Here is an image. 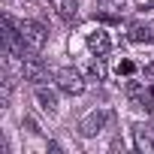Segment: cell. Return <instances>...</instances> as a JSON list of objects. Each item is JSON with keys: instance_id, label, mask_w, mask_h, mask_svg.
Returning a JSON list of instances; mask_svg holds the SVG:
<instances>
[{"instance_id": "30bf717a", "label": "cell", "mask_w": 154, "mask_h": 154, "mask_svg": "<svg viewBox=\"0 0 154 154\" xmlns=\"http://www.w3.org/2000/svg\"><path fill=\"white\" fill-rule=\"evenodd\" d=\"M75 15H79V0H63L60 3V18L63 21H75Z\"/></svg>"}, {"instance_id": "8fae6325", "label": "cell", "mask_w": 154, "mask_h": 154, "mask_svg": "<svg viewBox=\"0 0 154 154\" xmlns=\"http://www.w3.org/2000/svg\"><path fill=\"white\" fill-rule=\"evenodd\" d=\"M88 72H91V79L100 82V79H106V63H103V60H94V63L88 66Z\"/></svg>"}, {"instance_id": "9c48e42d", "label": "cell", "mask_w": 154, "mask_h": 154, "mask_svg": "<svg viewBox=\"0 0 154 154\" xmlns=\"http://www.w3.org/2000/svg\"><path fill=\"white\" fill-rule=\"evenodd\" d=\"M133 136H136V148H139V151L154 154V136H151L145 127H133Z\"/></svg>"}, {"instance_id": "ba28073f", "label": "cell", "mask_w": 154, "mask_h": 154, "mask_svg": "<svg viewBox=\"0 0 154 154\" xmlns=\"http://www.w3.org/2000/svg\"><path fill=\"white\" fill-rule=\"evenodd\" d=\"M130 100H133V109H139V112H151L154 109V91H136V94H130Z\"/></svg>"}, {"instance_id": "5bb4252c", "label": "cell", "mask_w": 154, "mask_h": 154, "mask_svg": "<svg viewBox=\"0 0 154 154\" xmlns=\"http://www.w3.org/2000/svg\"><path fill=\"white\" fill-rule=\"evenodd\" d=\"M142 9H154V0H145V3H142Z\"/></svg>"}, {"instance_id": "4fadbf2b", "label": "cell", "mask_w": 154, "mask_h": 154, "mask_svg": "<svg viewBox=\"0 0 154 154\" xmlns=\"http://www.w3.org/2000/svg\"><path fill=\"white\" fill-rule=\"evenodd\" d=\"M133 69H136V63H133V60H121V63H118V75H121V72H124V75H130Z\"/></svg>"}, {"instance_id": "7c38bea8", "label": "cell", "mask_w": 154, "mask_h": 154, "mask_svg": "<svg viewBox=\"0 0 154 154\" xmlns=\"http://www.w3.org/2000/svg\"><path fill=\"white\" fill-rule=\"evenodd\" d=\"M97 3H100V9H124L127 0H97Z\"/></svg>"}, {"instance_id": "3957f363", "label": "cell", "mask_w": 154, "mask_h": 154, "mask_svg": "<svg viewBox=\"0 0 154 154\" xmlns=\"http://www.w3.org/2000/svg\"><path fill=\"white\" fill-rule=\"evenodd\" d=\"M112 118H115V115H112L109 109H97V112H91V115L82 121V133H85V136H97L100 130H106V127L112 124Z\"/></svg>"}, {"instance_id": "9a60e30c", "label": "cell", "mask_w": 154, "mask_h": 154, "mask_svg": "<svg viewBox=\"0 0 154 154\" xmlns=\"http://www.w3.org/2000/svg\"><path fill=\"white\" fill-rule=\"evenodd\" d=\"M30 3H39V0H30Z\"/></svg>"}, {"instance_id": "6da1fadb", "label": "cell", "mask_w": 154, "mask_h": 154, "mask_svg": "<svg viewBox=\"0 0 154 154\" xmlns=\"http://www.w3.org/2000/svg\"><path fill=\"white\" fill-rule=\"evenodd\" d=\"M18 30H21L24 42H27L33 51H39V48L45 45V39H48V30H45L39 21H33V18H24V21L18 24Z\"/></svg>"}, {"instance_id": "7a4b0ae2", "label": "cell", "mask_w": 154, "mask_h": 154, "mask_svg": "<svg viewBox=\"0 0 154 154\" xmlns=\"http://www.w3.org/2000/svg\"><path fill=\"white\" fill-rule=\"evenodd\" d=\"M54 82H57V88L63 91V94H82L85 91V82H82V75L75 72V69H69V66H60V69H54Z\"/></svg>"}, {"instance_id": "5b68a950", "label": "cell", "mask_w": 154, "mask_h": 154, "mask_svg": "<svg viewBox=\"0 0 154 154\" xmlns=\"http://www.w3.org/2000/svg\"><path fill=\"white\" fill-rule=\"evenodd\" d=\"M127 39H130V42H136V45L154 42V24H142V21L130 24V30H127Z\"/></svg>"}, {"instance_id": "277c9868", "label": "cell", "mask_w": 154, "mask_h": 154, "mask_svg": "<svg viewBox=\"0 0 154 154\" xmlns=\"http://www.w3.org/2000/svg\"><path fill=\"white\" fill-rule=\"evenodd\" d=\"M21 72H24L27 82H36V85H42V82L48 79V69H45V63H42L39 57H27V60H21Z\"/></svg>"}, {"instance_id": "8992f818", "label": "cell", "mask_w": 154, "mask_h": 154, "mask_svg": "<svg viewBox=\"0 0 154 154\" xmlns=\"http://www.w3.org/2000/svg\"><path fill=\"white\" fill-rule=\"evenodd\" d=\"M88 48H91L97 57H100V54H106V51L112 48V39H109V33H106V30H100V27H97L94 33H88Z\"/></svg>"}, {"instance_id": "52a82bcc", "label": "cell", "mask_w": 154, "mask_h": 154, "mask_svg": "<svg viewBox=\"0 0 154 154\" xmlns=\"http://www.w3.org/2000/svg\"><path fill=\"white\" fill-rule=\"evenodd\" d=\"M33 97H36V103H39V109H42V112H48V115H51V112L57 109V94H54V91H48L45 85H36Z\"/></svg>"}]
</instances>
